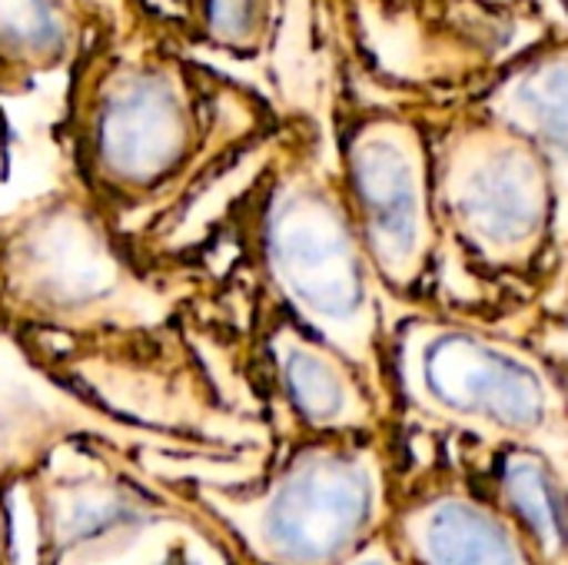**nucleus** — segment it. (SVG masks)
<instances>
[{
  "label": "nucleus",
  "mask_w": 568,
  "mask_h": 565,
  "mask_svg": "<svg viewBox=\"0 0 568 565\" xmlns=\"http://www.w3.org/2000/svg\"><path fill=\"white\" fill-rule=\"evenodd\" d=\"M493 506L509 519L536 565H568V483L552 463L526 450H499Z\"/></svg>",
  "instance_id": "9b49d317"
},
{
  "label": "nucleus",
  "mask_w": 568,
  "mask_h": 565,
  "mask_svg": "<svg viewBox=\"0 0 568 565\" xmlns=\"http://www.w3.org/2000/svg\"><path fill=\"white\" fill-rule=\"evenodd\" d=\"M346 206L393 300L423 290L439 253V216L423 157L399 133H366L349 150Z\"/></svg>",
  "instance_id": "423d86ee"
},
{
  "label": "nucleus",
  "mask_w": 568,
  "mask_h": 565,
  "mask_svg": "<svg viewBox=\"0 0 568 565\" xmlns=\"http://www.w3.org/2000/svg\"><path fill=\"white\" fill-rule=\"evenodd\" d=\"M266 360L283 406L306 436L379 433L389 400L339 350L280 316L266 333Z\"/></svg>",
  "instance_id": "6e6552de"
},
{
  "label": "nucleus",
  "mask_w": 568,
  "mask_h": 565,
  "mask_svg": "<svg viewBox=\"0 0 568 565\" xmlns=\"http://www.w3.org/2000/svg\"><path fill=\"white\" fill-rule=\"evenodd\" d=\"M389 393L419 420L542 456L568 483V376L483 323L409 313L389 330Z\"/></svg>",
  "instance_id": "f257e3e1"
},
{
  "label": "nucleus",
  "mask_w": 568,
  "mask_h": 565,
  "mask_svg": "<svg viewBox=\"0 0 568 565\" xmlns=\"http://www.w3.org/2000/svg\"><path fill=\"white\" fill-rule=\"evenodd\" d=\"M190 150V117L160 80H133L116 90L97 123V167L126 193H153Z\"/></svg>",
  "instance_id": "9d476101"
},
{
  "label": "nucleus",
  "mask_w": 568,
  "mask_h": 565,
  "mask_svg": "<svg viewBox=\"0 0 568 565\" xmlns=\"http://www.w3.org/2000/svg\"><path fill=\"white\" fill-rule=\"evenodd\" d=\"M346 565H406V563H403V556L396 553L393 539H389V536H379V539H373L363 553H356V556H353Z\"/></svg>",
  "instance_id": "4468645a"
},
{
  "label": "nucleus",
  "mask_w": 568,
  "mask_h": 565,
  "mask_svg": "<svg viewBox=\"0 0 568 565\" xmlns=\"http://www.w3.org/2000/svg\"><path fill=\"white\" fill-rule=\"evenodd\" d=\"M60 23L47 0H0V47L13 53H43L57 47Z\"/></svg>",
  "instance_id": "f8f14e48"
},
{
  "label": "nucleus",
  "mask_w": 568,
  "mask_h": 565,
  "mask_svg": "<svg viewBox=\"0 0 568 565\" xmlns=\"http://www.w3.org/2000/svg\"><path fill=\"white\" fill-rule=\"evenodd\" d=\"M253 0H210V20L220 33H240L250 20Z\"/></svg>",
  "instance_id": "ddd939ff"
},
{
  "label": "nucleus",
  "mask_w": 568,
  "mask_h": 565,
  "mask_svg": "<svg viewBox=\"0 0 568 565\" xmlns=\"http://www.w3.org/2000/svg\"><path fill=\"white\" fill-rule=\"evenodd\" d=\"M180 293L143 270L77 203H43L0 230V326L120 336L163 326Z\"/></svg>",
  "instance_id": "20e7f679"
},
{
  "label": "nucleus",
  "mask_w": 568,
  "mask_h": 565,
  "mask_svg": "<svg viewBox=\"0 0 568 565\" xmlns=\"http://www.w3.org/2000/svg\"><path fill=\"white\" fill-rule=\"evenodd\" d=\"M386 536L406 565H536L493 500L459 480L416 490Z\"/></svg>",
  "instance_id": "1a4fd4ad"
},
{
  "label": "nucleus",
  "mask_w": 568,
  "mask_h": 565,
  "mask_svg": "<svg viewBox=\"0 0 568 565\" xmlns=\"http://www.w3.org/2000/svg\"><path fill=\"white\" fill-rule=\"evenodd\" d=\"M436 216L489 273H532L559 236L556 186L546 160L513 143L473 147L449 160Z\"/></svg>",
  "instance_id": "39448f33"
},
{
  "label": "nucleus",
  "mask_w": 568,
  "mask_h": 565,
  "mask_svg": "<svg viewBox=\"0 0 568 565\" xmlns=\"http://www.w3.org/2000/svg\"><path fill=\"white\" fill-rule=\"evenodd\" d=\"M250 260L283 316L339 350L393 403L386 373V300L339 193L313 176L280 180L250 226Z\"/></svg>",
  "instance_id": "7ed1b4c3"
},
{
  "label": "nucleus",
  "mask_w": 568,
  "mask_h": 565,
  "mask_svg": "<svg viewBox=\"0 0 568 565\" xmlns=\"http://www.w3.org/2000/svg\"><path fill=\"white\" fill-rule=\"evenodd\" d=\"M193 500L256 565H346L393 519L379 433L306 436L250 486H193Z\"/></svg>",
  "instance_id": "f03ea898"
},
{
  "label": "nucleus",
  "mask_w": 568,
  "mask_h": 565,
  "mask_svg": "<svg viewBox=\"0 0 568 565\" xmlns=\"http://www.w3.org/2000/svg\"><path fill=\"white\" fill-rule=\"evenodd\" d=\"M33 506L40 519L43 565H83L130 546L143 529L186 519L160 503L143 483L116 470H80L37 476Z\"/></svg>",
  "instance_id": "0eeeda50"
}]
</instances>
